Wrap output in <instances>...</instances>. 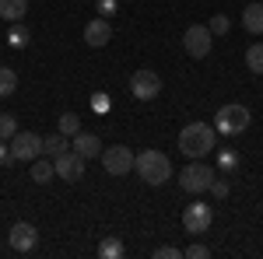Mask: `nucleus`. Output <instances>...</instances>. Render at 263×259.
<instances>
[{"instance_id": "nucleus-1", "label": "nucleus", "mask_w": 263, "mask_h": 259, "mask_svg": "<svg viewBox=\"0 0 263 259\" xmlns=\"http://www.w3.org/2000/svg\"><path fill=\"white\" fill-rule=\"evenodd\" d=\"M214 140H218L214 126H207V123H186L179 130V151L186 158H207L214 151Z\"/></svg>"}, {"instance_id": "nucleus-2", "label": "nucleus", "mask_w": 263, "mask_h": 259, "mask_svg": "<svg viewBox=\"0 0 263 259\" xmlns=\"http://www.w3.org/2000/svg\"><path fill=\"white\" fill-rule=\"evenodd\" d=\"M134 172L141 175L147 186H165V182L172 179V161H168V154L165 151H141L137 154V165H134Z\"/></svg>"}, {"instance_id": "nucleus-3", "label": "nucleus", "mask_w": 263, "mask_h": 259, "mask_svg": "<svg viewBox=\"0 0 263 259\" xmlns=\"http://www.w3.org/2000/svg\"><path fill=\"white\" fill-rule=\"evenodd\" d=\"M249 123H253L249 109L239 105V102H232V105H221V109H218V116H214V130L224 133V137H235V133H246V130H249Z\"/></svg>"}, {"instance_id": "nucleus-4", "label": "nucleus", "mask_w": 263, "mask_h": 259, "mask_svg": "<svg viewBox=\"0 0 263 259\" xmlns=\"http://www.w3.org/2000/svg\"><path fill=\"white\" fill-rule=\"evenodd\" d=\"M102 168L109 172V175H116L123 179L126 172H134V165H137V154L130 151V147H123V144H112V147H102Z\"/></svg>"}, {"instance_id": "nucleus-5", "label": "nucleus", "mask_w": 263, "mask_h": 259, "mask_svg": "<svg viewBox=\"0 0 263 259\" xmlns=\"http://www.w3.org/2000/svg\"><path fill=\"white\" fill-rule=\"evenodd\" d=\"M211 182H214V168L211 165H203L200 158H193L186 168L179 172V186L186 189V193H203V189H211Z\"/></svg>"}, {"instance_id": "nucleus-6", "label": "nucleus", "mask_w": 263, "mask_h": 259, "mask_svg": "<svg viewBox=\"0 0 263 259\" xmlns=\"http://www.w3.org/2000/svg\"><path fill=\"white\" fill-rule=\"evenodd\" d=\"M42 140L39 133H32V130H21L11 137V161H35L42 151Z\"/></svg>"}, {"instance_id": "nucleus-7", "label": "nucleus", "mask_w": 263, "mask_h": 259, "mask_svg": "<svg viewBox=\"0 0 263 259\" xmlns=\"http://www.w3.org/2000/svg\"><path fill=\"white\" fill-rule=\"evenodd\" d=\"M211 28L207 25H190L186 32H182V49L193 56V60H203L207 53H211Z\"/></svg>"}, {"instance_id": "nucleus-8", "label": "nucleus", "mask_w": 263, "mask_h": 259, "mask_svg": "<svg viewBox=\"0 0 263 259\" xmlns=\"http://www.w3.org/2000/svg\"><path fill=\"white\" fill-rule=\"evenodd\" d=\"M130 95L134 98H141V102H151V98H158L162 95V77L155 74V70H137L134 77H130Z\"/></svg>"}, {"instance_id": "nucleus-9", "label": "nucleus", "mask_w": 263, "mask_h": 259, "mask_svg": "<svg viewBox=\"0 0 263 259\" xmlns=\"http://www.w3.org/2000/svg\"><path fill=\"white\" fill-rule=\"evenodd\" d=\"M211 221H214V210H211L207 203H190V207L182 210V228H186L190 235H203V231L211 228Z\"/></svg>"}, {"instance_id": "nucleus-10", "label": "nucleus", "mask_w": 263, "mask_h": 259, "mask_svg": "<svg viewBox=\"0 0 263 259\" xmlns=\"http://www.w3.org/2000/svg\"><path fill=\"white\" fill-rule=\"evenodd\" d=\"M53 165H57V175L67 182H81L84 179V158L70 147V151H63V154H57L53 158Z\"/></svg>"}, {"instance_id": "nucleus-11", "label": "nucleus", "mask_w": 263, "mask_h": 259, "mask_svg": "<svg viewBox=\"0 0 263 259\" xmlns=\"http://www.w3.org/2000/svg\"><path fill=\"white\" fill-rule=\"evenodd\" d=\"M7 242H11V249H14V252H32V249L39 245V231H35L28 221H18V224H11Z\"/></svg>"}, {"instance_id": "nucleus-12", "label": "nucleus", "mask_w": 263, "mask_h": 259, "mask_svg": "<svg viewBox=\"0 0 263 259\" xmlns=\"http://www.w3.org/2000/svg\"><path fill=\"white\" fill-rule=\"evenodd\" d=\"M112 39V28H109V21L105 18H91L84 25V42L91 46V49H102V46H109Z\"/></svg>"}, {"instance_id": "nucleus-13", "label": "nucleus", "mask_w": 263, "mask_h": 259, "mask_svg": "<svg viewBox=\"0 0 263 259\" xmlns=\"http://www.w3.org/2000/svg\"><path fill=\"white\" fill-rule=\"evenodd\" d=\"M70 147H74L84 161H91L95 154H102V140L95 137V133H84V130L78 133V137H70Z\"/></svg>"}, {"instance_id": "nucleus-14", "label": "nucleus", "mask_w": 263, "mask_h": 259, "mask_svg": "<svg viewBox=\"0 0 263 259\" xmlns=\"http://www.w3.org/2000/svg\"><path fill=\"white\" fill-rule=\"evenodd\" d=\"M28 14V0H0V18L7 21V25H14Z\"/></svg>"}, {"instance_id": "nucleus-15", "label": "nucleus", "mask_w": 263, "mask_h": 259, "mask_svg": "<svg viewBox=\"0 0 263 259\" xmlns=\"http://www.w3.org/2000/svg\"><path fill=\"white\" fill-rule=\"evenodd\" d=\"M242 25L246 32H253V35H263V4H249L242 11Z\"/></svg>"}, {"instance_id": "nucleus-16", "label": "nucleus", "mask_w": 263, "mask_h": 259, "mask_svg": "<svg viewBox=\"0 0 263 259\" xmlns=\"http://www.w3.org/2000/svg\"><path fill=\"white\" fill-rule=\"evenodd\" d=\"M67 140H70V137H63V133H53V137L42 140V151L57 158V154H63V151H70V144H67Z\"/></svg>"}, {"instance_id": "nucleus-17", "label": "nucleus", "mask_w": 263, "mask_h": 259, "mask_svg": "<svg viewBox=\"0 0 263 259\" xmlns=\"http://www.w3.org/2000/svg\"><path fill=\"white\" fill-rule=\"evenodd\" d=\"M28 39H32V35H28V28H25L21 21H14V25L7 28V42H11L14 49H25V46H28Z\"/></svg>"}, {"instance_id": "nucleus-18", "label": "nucleus", "mask_w": 263, "mask_h": 259, "mask_svg": "<svg viewBox=\"0 0 263 259\" xmlns=\"http://www.w3.org/2000/svg\"><path fill=\"white\" fill-rule=\"evenodd\" d=\"M246 67H249L253 74H263V42H253V46L246 49Z\"/></svg>"}, {"instance_id": "nucleus-19", "label": "nucleus", "mask_w": 263, "mask_h": 259, "mask_svg": "<svg viewBox=\"0 0 263 259\" xmlns=\"http://www.w3.org/2000/svg\"><path fill=\"white\" fill-rule=\"evenodd\" d=\"M57 130H60L63 137H78V133H81V119H78L74 112H63L60 123H57Z\"/></svg>"}, {"instance_id": "nucleus-20", "label": "nucleus", "mask_w": 263, "mask_h": 259, "mask_svg": "<svg viewBox=\"0 0 263 259\" xmlns=\"http://www.w3.org/2000/svg\"><path fill=\"white\" fill-rule=\"evenodd\" d=\"M14 88H18V74L11 67H0V98L14 95Z\"/></svg>"}, {"instance_id": "nucleus-21", "label": "nucleus", "mask_w": 263, "mask_h": 259, "mask_svg": "<svg viewBox=\"0 0 263 259\" xmlns=\"http://www.w3.org/2000/svg\"><path fill=\"white\" fill-rule=\"evenodd\" d=\"M99 256L102 259H120L123 256V242L120 238H102L99 242Z\"/></svg>"}, {"instance_id": "nucleus-22", "label": "nucleus", "mask_w": 263, "mask_h": 259, "mask_svg": "<svg viewBox=\"0 0 263 259\" xmlns=\"http://www.w3.org/2000/svg\"><path fill=\"white\" fill-rule=\"evenodd\" d=\"M53 175H57V165H53V161H35V165H32V179L35 182H49Z\"/></svg>"}, {"instance_id": "nucleus-23", "label": "nucleus", "mask_w": 263, "mask_h": 259, "mask_svg": "<svg viewBox=\"0 0 263 259\" xmlns=\"http://www.w3.org/2000/svg\"><path fill=\"white\" fill-rule=\"evenodd\" d=\"M18 133V119L11 112H0V140H11Z\"/></svg>"}, {"instance_id": "nucleus-24", "label": "nucleus", "mask_w": 263, "mask_h": 259, "mask_svg": "<svg viewBox=\"0 0 263 259\" xmlns=\"http://www.w3.org/2000/svg\"><path fill=\"white\" fill-rule=\"evenodd\" d=\"M151 256H155V259H182V249H179V245H158Z\"/></svg>"}, {"instance_id": "nucleus-25", "label": "nucleus", "mask_w": 263, "mask_h": 259, "mask_svg": "<svg viewBox=\"0 0 263 259\" xmlns=\"http://www.w3.org/2000/svg\"><path fill=\"white\" fill-rule=\"evenodd\" d=\"M207 28H211V35H224V32H228V28H232V21L224 18V14H214V18H211V25H207Z\"/></svg>"}, {"instance_id": "nucleus-26", "label": "nucleus", "mask_w": 263, "mask_h": 259, "mask_svg": "<svg viewBox=\"0 0 263 259\" xmlns=\"http://www.w3.org/2000/svg\"><path fill=\"white\" fill-rule=\"evenodd\" d=\"M182 256L186 259H207L211 249H207V245H190V249H182Z\"/></svg>"}, {"instance_id": "nucleus-27", "label": "nucleus", "mask_w": 263, "mask_h": 259, "mask_svg": "<svg viewBox=\"0 0 263 259\" xmlns=\"http://www.w3.org/2000/svg\"><path fill=\"white\" fill-rule=\"evenodd\" d=\"M211 193H214V196H228V182L214 175V182H211Z\"/></svg>"}, {"instance_id": "nucleus-28", "label": "nucleus", "mask_w": 263, "mask_h": 259, "mask_svg": "<svg viewBox=\"0 0 263 259\" xmlns=\"http://www.w3.org/2000/svg\"><path fill=\"white\" fill-rule=\"evenodd\" d=\"M99 14H102V18L116 14V0H99Z\"/></svg>"}, {"instance_id": "nucleus-29", "label": "nucleus", "mask_w": 263, "mask_h": 259, "mask_svg": "<svg viewBox=\"0 0 263 259\" xmlns=\"http://www.w3.org/2000/svg\"><path fill=\"white\" fill-rule=\"evenodd\" d=\"M4 161H11V147H7V144L0 140V165H4Z\"/></svg>"}]
</instances>
